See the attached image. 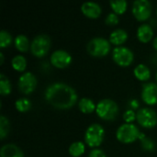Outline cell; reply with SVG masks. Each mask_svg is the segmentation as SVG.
<instances>
[{
	"mask_svg": "<svg viewBox=\"0 0 157 157\" xmlns=\"http://www.w3.org/2000/svg\"><path fill=\"white\" fill-rule=\"evenodd\" d=\"M134 76L140 81H148L151 77V70L145 63H139L133 69Z\"/></svg>",
	"mask_w": 157,
	"mask_h": 157,
	"instance_id": "17",
	"label": "cell"
},
{
	"mask_svg": "<svg viewBox=\"0 0 157 157\" xmlns=\"http://www.w3.org/2000/svg\"><path fill=\"white\" fill-rule=\"evenodd\" d=\"M146 137H147V136L145 135V133L141 132V133H140V135H139V139H138V140H140V141H143V140H144V138H146Z\"/></svg>",
	"mask_w": 157,
	"mask_h": 157,
	"instance_id": "33",
	"label": "cell"
},
{
	"mask_svg": "<svg viewBox=\"0 0 157 157\" xmlns=\"http://www.w3.org/2000/svg\"><path fill=\"white\" fill-rule=\"evenodd\" d=\"M123 120L126 123H133L134 121H136V112L133 109H128L123 113Z\"/></svg>",
	"mask_w": 157,
	"mask_h": 157,
	"instance_id": "29",
	"label": "cell"
},
{
	"mask_svg": "<svg viewBox=\"0 0 157 157\" xmlns=\"http://www.w3.org/2000/svg\"><path fill=\"white\" fill-rule=\"evenodd\" d=\"M136 121L144 128H154L157 125L156 111L149 107L140 108L136 112Z\"/></svg>",
	"mask_w": 157,
	"mask_h": 157,
	"instance_id": "8",
	"label": "cell"
},
{
	"mask_svg": "<svg viewBox=\"0 0 157 157\" xmlns=\"http://www.w3.org/2000/svg\"><path fill=\"white\" fill-rule=\"evenodd\" d=\"M154 28L149 23H143L137 28L136 37L137 39L144 43H147L150 40H154Z\"/></svg>",
	"mask_w": 157,
	"mask_h": 157,
	"instance_id": "14",
	"label": "cell"
},
{
	"mask_svg": "<svg viewBox=\"0 0 157 157\" xmlns=\"http://www.w3.org/2000/svg\"><path fill=\"white\" fill-rule=\"evenodd\" d=\"M11 66L14 70L24 73L27 67V59L22 54H17L11 60Z\"/></svg>",
	"mask_w": 157,
	"mask_h": 157,
	"instance_id": "21",
	"label": "cell"
},
{
	"mask_svg": "<svg viewBox=\"0 0 157 157\" xmlns=\"http://www.w3.org/2000/svg\"><path fill=\"white\" fill-rule=\"evenodd\" d=\"M52 46V40L48 34H39L33 38L30 41V52L31 53L39 58L45 56L50 51Z\"/></svg>",
	"mask_w": 157,
	"mask_h": 157,
	"instance_id": "6",
	"label": "cell"
},
{
	"mask_svg": "<svg viewBox=\"0 0 157 157\" xmlns=\"http://www.w3.org/2000/svg\"><path fill=\"white\" fill-rule=\"evenodd\" d=\"M156 15H157V6H156Z\"/></svg>",
	"mask_w": 157,
	"mask_h": 157,
	"instance_id": "36",
	"label": "cell"
},
{
	"mask_svg": "<svg viewBox=\"0 0 157 157\" xmlns=\"http://www.w3.org/2000/svg\"><path fill=\"white\" fill-rule=\"evenodd\" d=\"M113 61L120 66H130L134 60L133 52L127 46H117L111 52Z\"/></svg>",
	"mask_w": 157,
	"mask_h": 157,
	"instance_id": "7",
	"label": "cell"
},
{
	"mask_svg": "<svg viewBox=\"0 0 157 157\" xmlns=\"http://www.w3.org/2000/svg\"><path fill=\"white\" fill-rule=\"evenodd\" d=\"M119 105L111 98H103L97 103L96 113L103 121H113L119 114Z\"/></svg>",
	"mask_w": 157,
	"mask_h": 157,
	"instance_id": "2",
	"label": "cell"
},
{
	"mask_svg": "<svg viewBox=\"0 0 157 157\" xmlns=\"http://www.w3.org/2000/svg\"><path fill=\"white\" fill-rule=\"evenodd\" d=\"M109 6L112 9V12L117 15H122L125 13L128 7V2L126 0H111L109 1Z\"/></svg>",
	"mask_w": 157,
	"mask_h": 157,
	"instance_id": "22",
	"label": "cell"
},
{
	"mask_svg": "<svg viewBox=\"0 0 157 157\" xmlns=\"http://www.w3.org/2000/svg\"><path fill=\"white\" fill-rule=\"evenodd\" d=\"M105 138V129L99 123H92L90 124L84 134L85 143L93 148H98L104 141Z\"/></svg>",
	"mask_w": 157,
	"mask_h": 157,
	"instance_id": "3",
	"label": "cell"
},
{
	"mask_svg": "<svg viewBox=\"0 0 157 157\" xmlns=\"http://www.w3.org/2000/svg\"><path fill=\"white\" fill-rule=\"evenodd\" d=\"M12 91V85L9 78L4 74H0V94L2 96H8Z\"/></svg>",
	"mask_w": 157,
	"mask_h": 157,
	"instance_id": "23",
	"label": "cell"
},
{
	"mask_svg": "<svg viewBox=\"0 0 157 157\" xmlns=\"http://www.w3.org/2000/svg\"><path fill=\"white\" fill-rule=\"evenodd\" d=\"M129 34L126 29L122 28H118L113 29L109 36V40L111 44L117 46H122L128 40Z\"/></svg>",
	"mask_w": 157,
	"mask_h": 157,
	"instance_id": "15",
	"label": "cell"
},
{
	"mask_svg": "<svg viewBox=\"0 0 157 157\" xmlns=\"http://www.w3.org/2000/svg\"><path fill=\"white\" fill-rule=\"evenodd\" d=\"M37 84H38L37 77L33 73L29 71L22 73L19 75L17 81V86L19 91L25 95H29L32 93L36 89Z\"/></svg>",
	"mask_w": 157,
	"mask_h": 157,
	"instance_id": "10",
	"label": "cell"
},
{
	"mask_svg": "<svg viewBox=\"0 0 157 157\" xmlns=\"http://www.w3.org/2000/svg\"><path fill=\"white\" fill-rule=\"evenodd\" d=\"M4 60H5L4 53H3V52H0V63H1V64H3V63H4Z\"/></svg>",
	"mask_w": 157,
	"mask_h": 157,
	"instance_id": "34",
	"label": "cell"
},
{
	"mask_svg": "<svg viewBox=\"0 0 157 157\" xmlns=\"http://www.w3.org/2000/svg\"><path fill=\"white\" fill-rule=\"evenodd\" d=\"M141 145L142 148L147 152H153L155 149V143L150 137H146L143 141H141Z\"/></svg>",
	"mask_w": 157,
	"mask_h": 157,
	"instance_id": "27",
	"label": "cell"
},
{
	"mask_svg": "<svg viewBox=\"0 0 157 157\" xmlns=\"http://www.w3.org/2000/svg\"><path fill=\"white\" fill-rule=\"evenodd\" d=\"M153 47L155 51H157V36H155L153 40Z\"/></svg>",
	"mask_w": 157,
	"mask_h": 157,
	"instance_id": "32",
	"label": "cell"
},
{
	"mask_svg": "<svg viewBox=\"0 0 157 157\" xmlns=\"http://www.w3.org/2000/svg\"><path fill=\"white\" fill-rule=\"evenodd\" d=\"M120 21V17H119V15H117L116 13L114 12H109L106 17H105V22L107 25H109V26H114V25H117Z\"/></svg>",
	"mask_w": 157,
	"mask_h": 157,
	"instance_id": "28",
	"label": "cell"
},
{
	"mask_svg": "<svg viewBox=\"0 0 157 157\" xmlns=\"http://www.w3.org/2000/svg\"><path fill=\"white\" fill-rule=\"evenodd\" d=\"M14 45L16 49L20 52H27L30 50V42L28 36L25 34H18L15 37Z\"/></svg>",
	"mask_w": 157,
	"mask_h": 157,
	"instance_id": "18",
	"label": "cell"
},
{
	"mask_svg": "<svg viewBox=\"0 0 157 157\" xmlns=\"http://www.w3.org/2000/svg\"><path fill=\"white\" fill-rule=\"evenodd\" d=\"M73 61V57L71 53L65 50L58 49L52 52L50 56V62L51 63L59 69H63L68 67Z\"/></svg>",
	"mask_w": 157,
	"mask_h": 157,
	"instance_id": "11",
	"label": "cell"
},
{
	"mask_svg": "<svg viewBox=\"0 0 157 157\" xmlns=\"http://www.w3.org/2000/svg\"><path fill=\"white\" fill-rule=\"evenodd\" d=\"M45 100L52 107L60 109H71L78 100L75 89L63 82L50 84L44 91Z\"/></svg>",
	"mask_w": 157,
	"mask_h": 157,
	"instance_id": "1",
	"label": "cell"
},
{
	"mask_svg": "<svg viewBox=\"0 0 157 157\" xmlns=\"http://www.w3.org/2000/svg\"><path fill=\"white\" fill-rule=\"evenodd\" d=\"M111 43L104 37H94L86 44L87 52L95 57H103L109 53Z\"/></svg>",
	"mask_w": 157,
	"mask_h": 157,
	"instance_id": "4",
	"label": "cell"
},
{
	"mask_svg": "<svg viewBox=\"0 0 157 157\" xmlns=\"http://www.w3.org/2000/svg\"><path fill=\"white\" fill-rule=\"evenodd\" d=\"M141 98L142 100L149 106L157 104V83L145 82L142 86Z\"/></svg>",
	"mask_w": 157,
	"mask_h": 157,
	"instance_id": "12",
	"label": "cell"
},
{
	"mask_svg": "<svg viewBox=\"0 0 157 157\" xmlns=\"http://www.w3.org/2000/svg\"><path fill=\"white\" fill-rule=\"evenodd\" d=\"M129 107L131 109H133V110H138L140 108V102L138 99L136 98H132L130 101H129Z\"/></svg>",
	"mask_w": 157,
	"mask_h": 157,
	"instance_id": "31",
	"label": "cell"
},
{
	"mask_svg": "<svg viewBox=\"0 0 157 157\" xmlns=\"http://www.w3.org/2000/svg\"><path fill=\"white\" fill-rule=\"evenodd\" d=\"M132 12L138 21H145L152 15V3L149 0H135L132 3Z\"/></svg>",
	"mask_w": 157,
	"mask_h": 157,
	"instance_id": "9",
	"label": "cell"
},
{
	"mask_svg": "<svg viewBox=\"0 0 157 157\" xmlns=\"http://www.w3.org/2000/svg\"><path fill=\"white\" fill-rule=\"evenodd\" d=\"M10 131V122L7 117L5 115L0 116V139L3 141L9 133Z\"/></svg>",
	"mask_w": 157,
	"mask_h": 157,
	"instance_id": "25",
	"label": "cell"
},
{
	"mask_svg": "<svg viewBox=\"0 0 157 157\" xmlns=\"http://www.w3.org/2000/svg\"><path fill=\"white\" fill-rule=\"evenodd\" d=\"M88 157H108L106 153L100 148H93L89 153Z\"/></svg>",
	"mask_w": 157,
	"mask_h": 157,
	"instance_id": "30",
	"label": "cell"
},
{
	"mask_svg": "<svg viewBox=\"0 0 157 157\" xmlns=\"http://www.w3.org/2000/svg\"><path fill=\"white\" fill-rule=\"evenodd\" d=\"M15 108L19 112H27L31 109V101L28 98H19L15 102Z\"/></svg>",
	"mask_w": 157,
	"mask_h": 157,
	"instance_id": "24",
	"label": "cell"
},
{
	"mask_svg": "<svg viewBox=\"0 0 157 157\" xmlns=\"http://www.w3.org/2000/svg\"><path fill=\"white\" fill-rule=\"evenodd\" d=\"M13 42V37L10 32L6 29L0 31V48H6Z\"/></svg>",
	"mask_w": 157,
	"mask_h": 157,
	"instance_id": "26",
	"label": "cell"
},
{
	"mask_svg": "<svg viewBox=\"0 0 157 157\" xmlns=\"http://www.w3.org/2000/svg\"><path fill=\"white\" fill-rule=\"evenodd\" d=\"M155 80H156V82H157V71H156V73H155Z\"/></svg>",
	"mask_w": 157,
	"mask_h": 157,
	"instance_id": "35",
	"label": "cell"
},
{
	"mask_svg": "<svg viewBox=\"0 0 157 157\" xmlns=\"http://www.w3.org/2000/svg\"><path fill=\"white\" fill-rule=\"evenodd\" d=\"M141 132L134 123H122L116 131V138L123 144H132L139 139Z\"/></svg>",
	"mask_w": 157,
	"mask_h": 157,
	"instance_id": "5",
	"label": "cell"
},
{
	"mask_svg": "<svg viewBox=\"0 0 157 157\" xmlns=\"http://www.w3.org/2000/svg\"><path fill=\"white\" fill-rule=\"evenodd\" d=\"M82 13L89 18H98L102 13L101 6L94 1L84 2L81 6Z\"/></svg>",
	"mask_w": 157,
	"mask_h": 157,
	"instance_id": "13",
	"label": "cell"
},
{
	"mask_svg": "<svg viewBox=\"0 0 157 157\" xmlns=\"http://www.w3.org/2000/svg\"><path fill=\"white\" fill-rule=\"evenodd\" d=\"M70 155L73 157H79L83 155L86 152V145L81 141H75L72 143L68 148Z\"/></svg>",
	"mask_w": 157,
	"mask_h": 157,
	"instance_id": "20",
	"label": "cell"
},
{
	"mask_svg": "<svg viewBox=\"0 0 157 157\" xmlns=\"http://www.w3.org/2000/svg\"><path fill=\"white\" fill-rule=\"evenodd\" d=\"M78 108L81 112L85 114H90L94 111H96L97 104L94 102L93 99L89 98H82L78 101Z\"/></svg>",
	"mask_w": 157,
	"mask_h": 157,
	"instance_id": "19",
	"label": "cell"
},
{
	"mask_svg": "<svg viewBox=\"0 0 157 157\" xmlns=\"http://www.w3.org/2000/svg\"><path fill=\"white\" fill-rule=\"evenodd\" d=\"M0 157H24V153L15 144H6L0 149Z\"/></svg>",
	"mask_w": 157,
	"mask_h": 157,
	"instance_id": "16",
	"label": "cell"
}]
</instances>
